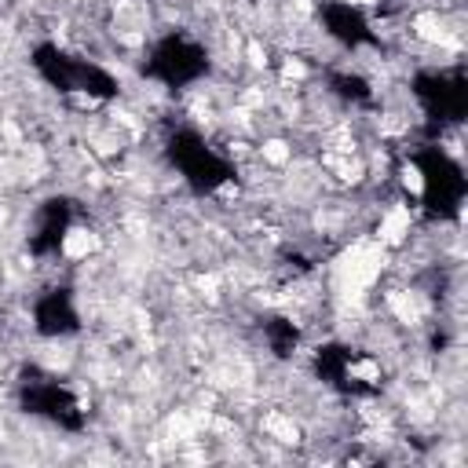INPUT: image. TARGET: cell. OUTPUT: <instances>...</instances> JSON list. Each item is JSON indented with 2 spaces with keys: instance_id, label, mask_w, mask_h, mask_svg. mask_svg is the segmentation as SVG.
Listing matches in <instances>:
<instances>
[{
  "instance_id": "1",
  "label": "cell",
  "mask_w": 468,
  "mask_h": 468,
  "mask_svg": "<svg viewBox=\"0 0 468 468\" xmlns=\"http://www.w3.org/2000/svg\"><path fill=\"white\" fill-rule=\"evenodd\" d=\"M102 249V234L88 223H73L62 238H58V256L66 263H88L95 252Z\"/></svg>"
}]
</instances>
